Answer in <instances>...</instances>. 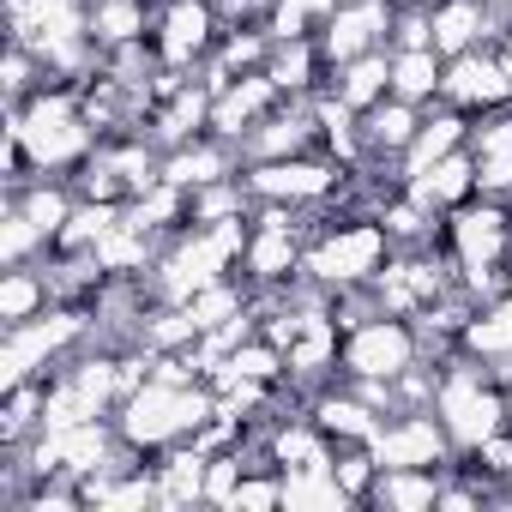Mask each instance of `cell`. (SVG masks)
I'll return each instance as SVG.
<instances>
[{
	"mask_svg": "<svg viewBox=\"0 0 512 512\" xmlns=\"http://www.w3.org/2000/svg\"><path fill=\"white\" fill-rule=\"evenodd\" d=\"M506 253H512V247H506Z\"/></svg>",
	"mask_w": 512,
	"mask_h": 512,
	"instance_id": "obj_47",
	"label": "cell"
},
{
	"mask_svg": "<svg viewBox=\"0 0 512 512\" xmlns=\"http://www.w3.org/2000/svg\"><path fill=\"white\" fill-rule=\"evenodd\" d=\"M308 133H314V121H308L302 109H290V115H272L247 145H253V157H260V163H272V157H296V151L308 145Z\"/></svg>",
	"mask_w": 512,
	"mask_h": 512,
	"instance_id": "obj_29",
	"label": "cell"
},
{
	"mask_svg": "<svg viewBox=\"0 0 512 512\" xmlns=\"http://www.w3.org/2000/svg\"><path fill=\"white\" fill-rule=\"evenodd\" d=\"M223 175H229V157L217 145H175V157L163 163V181H175L187 193H199V187H211Z\"/></svg>",
	"mask_w": 512,
	"mask_h": 512,
	"instance_id": "obj_24",
	"label": "cell"
},
{
	"mask_svg": "<svg viewBox=\"0 0 512 512\" xmlns=\"http://www.w3.org/2000/svg\"><path fill=\"white\" fill-rule=\"evenodd\" d=\"M7 133L25 145V157H31L37 169L79 163V157L91 151V127L73 115V97H37L25 115H13V127H7Z\"/></svg>",
	"mask_w": 512,
	"mask_h": 512,
	"instance_id": "obj_4",
	"label": "cell"
},
{
	"mask_svg": "<svg viewBox=\"0 0 512 512\" xmlns=\"http://www.w3.org/2000/svg\"><path fill=\"white\" fill-rule=\"evenodd\" d=\"M91 31H97V43L133 49V43H139V31H145V7H139V0H109V7H97Z\"/></svg>",
	"mask_w": 512,
	"mask_h": 512,
	"instance_id": "obj_33",
	"label": "cell"
},
{
	"mask_svg": "<svg viewBox=\"0 0 512 512\" xmlns=\"http://www.w3.org/2000/svg\"><path fill=\"white\" fill-rule=\"evenodd\" d=\"M506 428H512V392H506Z\"/></svg>",
	"mask_w": 512,
	"mask_h": 512,
	"instance_id": "obj_45",
	"label": "cell"
},
{
	"mask_svg": "<svg viewBox=\"0 0 512 512\" xmlns=\"http://www.w3.org/2000/svg\"><path fill=\"white\" fill-rule=\"evenodd\" d=\"M91 260H97V272H133V266H145V229H133L127 211H121V223L91 247Z\"/></svg>",
	"mask_w": 512,
	"mask_h": 512,
	"instance_id": "obj_32",
	"label": "cell"
},
{
	"mask_svg": "<svg viewBox=\"0 0 512 512\" xmlns=\"http://www.w3.org/2000/svg\"><path fill=\"white\" fill-rule=\"evenodd\" d=\"M314 428H320L326 440L338 434V440L374 446V434H380L386 422H380V410H374L368 398H326V404H320V416H314Z\"/></svg>",
	"mask_w": 512,
	"mask_h": 512,
	"instance_id": "obj_21",
	"label": "cell"
},
{
	"mask_svg": "<svg viewBox=\"0 0 512 512\" xmlns=\"http://www.w3.org/2000/svg\"><path fill=\"white\" fill-rule=\"evenodd\" d=\"M446 446H452V434H446V422L428 410V416H398V422H386L368 452H374L380 470H434V464H446Z\"/></svg>",
	"mask_w": 512,
	"mask_h": 512,
	"instance_id": "obj_7",
	"label": "cell"
},
{
	"mask_svg": "<svg viewBox=\"0 0 512 512\" xmlns=\"http://www.w3.org/2000/svg\"><path fill=\"white\" fill-rule=\"evenodd\" d=\"M446 235H452V247H458V266H464V272H494V260L512 247V235H506V211H500L494 199L464 205V211L446 223Z\"/></svg>",
	"mask_w": 512,
	"mask_h": 512,
	"instance_id": "obj_9",
	"label": "cell"
},
{
	"mask_svg": "<svg viewBox=\"0 0 512 512\" xmlns=\"http://www.w3.org/2000/svg\"><path fill=\"white\" fill-rule=\"evenodd\" d=\"M464 350H470V356H506V350H512V296L494 302V308H482V314L464 326Z\"/></svg>",
	"mask_w": 512,
	"mask_h": 512,
	"instance_id": "obj_31",
	"label": "cell"
},
{
	"mask_svg": "<svg viewBox=\"0 0 512 512\" xmlns=\"http://www.w3.org/2000/svg\"><path fill=\"white\" fill-rule=\"evenodd\" d=\"M332 169L326 163H308V157H272L247 175V187L260 193L266 205H308V199H326L332 193Z\"/></svg>",
	"mask_w": 512,
	"mask_h": 512,
	"instance_id": "obj_10",
	"label": "cell"
},
{
	"mask_svg": "<svg viewBox=\"0 0 512 512\" xmlns=\"http://www.w3.org/2000/svg\"><path fill=\"white\" fill-rule=\"evenodd\" d=\"M416 127H422V121H416V103H404V97L386 103V97H380L374 109H362V133H356V139H362V151L380 157V151H410Z\"/></svg>",
	"mask_w": 512,
	"mask_h": 512,
	"instance_id": "obj_17",
	"label": "cell"
},
{
	"mask_svg": "<svg viewBox=\"0 0 512 512\" xmlns=\"http://www.w3.org/2000/svg\"><path fill=\"white\" fill-rule=\"evenodd\" d=\"M97 7H109V0H97Z\"/></svg>",
	"mask_w": 512,
	"mask_h": 512,
	"instance_id": "obj_46",
	"label": "cell"
},
{
	"mask_svg": "<svg viewBox=\"0 0 512 512\" xmlns=\"http://www.w3.org/2000/svg\"><path fill=\"white\" fill-rule=\"evenodd\" d=\"M205 452L193 446V452H175L169 464H163V476H157V506H193V500H205Z\"/></svg>",
	"mask_w": 512,
	"mask_h": 512,
	"instance_id": "obj_25",
	"label": "cell"
},
{
	"mask_svg": "<svg viewBox=\"0 0 512 512\" xmlns=\"http://www.w3.org/2000/svg\"><path fill=\"white\" fill-rule=\"evenodd\" d=\"M476 193V157H464V151H452V157H440L434 169H422L416 181H410V199L416 205H428V211H446V205H464Z\"/></svg>",
	"mask_w": 512,
	"mask_h": 512,
	"instance_id": "obj_15",
	"label": "cell"
},
{
	"mask_svg": "<svg viewBox=\"0 0 512 512\" xmlns=\"http://www.w3.org/2000/svg\"><path fill=\"white\" fill-rule=\"evenodd\" d=\"M482 31H488V7H482V0H440V7H434V49L440 55H470Z\"/></svg>",
	"mask_w": 512,
	"mask_h": 512,
	"instance_id": "obj_18",
	"label": "cell"
},
{
	"mask_svg": "<svg viewBox=\"0 0 512 512\" xmlns=\"http://www.w3.org/2000/svg\"><path fill=\"white\" fill-rule=\"evenodd\" d=\"M446 290V272L434 260H386L380 278H374V296H380V314H416V308H434Z\"/></svg>",
	"mask_w": 512,
	"mask_h": 512,
	"instance_id": "obj_12",
	"label": "cell"
},
{
	"mask_svg": "<svg viewBox=\"0 0 512 512\" xmlns=\"http://www.w3.org/2000/svg\"><path fill=\"white\" fill-rule=\"evenodd\" d=\"M272 458H278V470H326V464H332L320 428H278Z\"/></svg>",
	"mask_w": 512,
	"mask_h": 512,
	"instance_id": "obj_30",
	"label": "cell"
},
{
	"mask_svg": "<svg viewBox=\"0 0 512 512\" xmlns=\"http://www.w3.org/2000/svg\"><path fill=\"white\" fill-rule=\"evenodd\" d=\"M476 193L482 199H506L512 193V115L494 127H476Z\"/></svg>",
	"mask_w": 512,
	"mask_h": 512,
	"instance_id": "obj_16",
	"label": "cell"
},
{
	"mask_svg": "<svg viewBox=\"0 0 512 512\" xmlns=\"http://www.w3.org/2000/svg\"><path fill=\"white\" fill-rule=\"evenodd\" d=\"M374 500H380V506L422 512V506H440V482H434L428 470H380V476H374Z\"/></svg>",
	"mask_w": 512,
	"mask_h": 512,
	"instance_id": "obj_27",
	"label": "cell"
},
{
	"mask_svg": "<svg viewBox=\"0 0 512 512\" xmlns=\"http://www.w3.org/2000/svg\"><path fill=\"white\" fill-rule=\"evenodd\" d=\"M43 296H49V290H43L31 272H13V278H7V290H0V320H7V326H25V320H37Z\"/></svg>",
	"mask_w": 512,
	"mask_h": 512,
	"instance_id": "obj_37",
	"label": "cell"
},
{
	"mask_svg": "<svg viewBox=\"0 0 512 512\" xmlns=\"http://www.w3.org/2000/svg\"><path fill=\"white\" fill-rule=\"evenodd\" d=\"M374 470H380V464H374V452H350V458H338V464H332V476L350 488V500L374 494Z\"/></svg>",
	"mask_w": 512,
	"mask_h": 512,
	"instance_id": "obj_39",
	"label": "cell"
},
{
	"mask_svg": "<svg viewBox=\"0 0 512 512\" xmlns=\"http://www.w3.org/2000/svg\"><path fill=\"white\" fill-rule=\"evenodd\" d=\"M19 211H25V217H31V223L43 229V235H61V229L73 223V199H67L61 187H31Z\"/></svg>",
	"mask_w": 512,
	"mask_h": 512,
	"instance_id": "obj_36",
	"label": "cell"
},
{
	"mask_svg": "<svg viewBox=\"0 0 512 512\" xmlns=\"http://www.w3.org/2000/svg\"><path fill=\"white\" fill-rule=\"evenodd\" d=\"M235 482H241V458H211V464H205V500L229 506Z\"/></svg>",
	"mask_w": 512,
	"mask_h": 512,
	"instance_id": "obj_43",
	"label": "cell"
},
{
	"mask_svg": "<svg viewBox=\"0 0 512 512\" xmlns=\"http://www.w3.org/2000/svg\"><path fill=\"white\" fill-rule=\"evenodd\" d=\"M332 356H338V320L314 308L308 326H302V338L290 344V368L296 374H320V368H332Z\"/></svg>",
	"mask_w": 512,
	"mask_h": 512,
	"instance_id": "obj_28",
	"label": "cell"
},
{
	"mask_svg": "<svg viewBox=\"0 0 512 512\" xmlns=\"http://www.w3.org/2000/svg\"><path fill=\"white\" fill-rule=\"evenodd\" d=\"M482 7H488V13H512V0H482Z\"/></svg>",
	"mask_w": 512,
	"mask_h": 512,
	"instance_id": "obj_44",
	"label": "cell"
},
{
	"mask_svg": "<svg viewBox=\"0 0 512 512\" xmlns=\"http://www.w3.org/2000/svg\"><path fill=\"white\" fill-rule=\"evenodd\" d=\"M440 79H446L440 49H398L392 55V97L428 103V97H440Z\"/></svg>",
	"mask_w": 512,
	"mask_h": 512,
	"instance_id": "obj_20",
	"label": "cell"
},
{
	"mask_svg": "<svg viewBox=\"0 0 512 512\" xmlns=\"http://www.w3.org/2000/svg\"><path fill=\"white\" fill-rule=\"evenodd\" d=\"M434 410H440V422H446L458 452H482V440H494L506 428V392H494L476 362H452L440 374Z\"/></svg>",
	"mask_w": 512,
	"mask_h": 512,
	"instance_id": "obj_2",
	"label": "cell"
},
{
	"mask_svg": "<svg viewBox=\"0 0 512 512\" xmlns=\"http://www.w3.org/2000/svg\"><path fill=\"white\" fill-rule=\"evenodd\" d=\"M272 97H278V79H272V73L229 79V85L217 91V103H211V127H217V139H241V127L260 121V109H266Z\"/></svg>",
	"mask_w": 512,
	"mask_h": 512,
	"instance_id": "obj_14",
	"label": "cell"
},
{
	"mask_svg": "<svg viewBox=\"0 0 512 512\" xmlns=\"http://www.w3.org/2000/svg\"><path fill=\"white\" fill-rule=\"evenodd\" d=\"M440 97H452L458 109H488V103H506L512 97V73L500 55H452L446 61V79H440Z\"/></svg>",
	"mask_w": 512,
	"mask_h": 512,
	"instance_id": "obj_11",
	"label": "cell"
},
{
	"mask_svg": "<svg viewBox=\"0 0 512 512\" xmlns=\"http://www.w3.org/2000/svg\"><path fill=\"white\" fill-rule=\"evenodd\" d=\"M392 7L386 0H344V7L326 19V37H320V55L332 61V67H350L356 55H368V49H380L386 37H392Z\"/></svg>",
	"mask_w": 512,
	"mask_h": 512,
	"instance_id": "obj_8",
	"label": "cell"
},
{
	"mask_svg": "<svg viewBox=\"0 0 512 512\" xmlns=\"http://www.w3.org/2000/svg\"><path fill=\"white\" fill-rule=\"evenodd\" d=\"M392 43H398V49H434V13H404V19H392Z\"/></svg>",
	"mask_w": 512,
	"mask_h": 512,
	"instance_id": "obj_42",
	"label": "cell"
},
{
	"mask_svg": "<svg viewBox=\"0 0 512 512\" xmlns=\"http://www.w3.org/2000/svg\"><path fill=\"white\" fill-rule=\"evenodd\" d=\"M266 73L278 79V91H302V85L314 79V43H308V37L278 43V55L266 61Z\"/></svg>",
	"mask_w": 512,
	"mask_h": 512,
	"instance_id": "obj_34",
	"label": "cell"
},
{
	"mask_svg": "<svg viewBox=\"0 0 512 512\" xmlns=\"http://www.w3.org/2000/svg\"><path fill=\"white\" fill-rule=\"evenodd\" d=\"M85 332V320L79 314H37V320H25V326H13V338H7V350H0V386H25L61 344H73Z\"/></svg>",
	"mask_w": 512,
	"mask_h": 512,
	"instance_id": "obj_6",
	"label": "cell"
},
{
	"mask_svg": "<svg viewBox=\"0 0 512 512\" xmlns=\"http://www.w3.org/2000/svg\"><path fill=\"white\" fill-rule=\"evenodd\" d=\"M37 241H49V235H43V229H37L25 211H13V217H7V241H0V253H7V266H19L25 253L37 247Z\"/></svg>",
	"mask_w": 512,
	"mask_h": 512,
	"instance_id": "obj_40",
	"label": "cell"
},
{
	"mask_svg": "<svg viewBox=\"0 0 512 512\" xmlns=\"http://www.w3.org/2000/svg\"><path fill=\"white\" fill-rule=\"evenodd\" d=\"M211 103H217V91H211V85H181V91H175V103H169V115L157 121L163 145H187V139L211 121Z\"/></svg>",
	"mask_w": 512,
	"mask_h": 512,
	"instance_id": "obj_23",
	"label": "cell"
},
{
	"mask_svg": "<svg viewBox=\"0 0 512 512\" xmlns=\"http://www.w3.org/2000/svg\"><path fill=\"white\" fill-rule=\"evenodd\" d=\"M229 506H235V512H241V506H284V476H278V482H272V476H247V482H235Z\"/></svg>",
	"mask_w": 512,
	"mask_h": 512,
	"instance_id": "obj_41",
	"label": "cell"
},
{
	"mask_svg": "<svg viewBox=\"0 0 512 512\" xmlns=\"http://www.w3.org/2000/svg\"><path fill=\"white\" fill-rule=\"evenodd\" d=\"M284 368H290V362L278 356V344H272V338H266V344H235V350H229V362H217L211 386H223V380H260V386H272Z\"/></svg>",
	"mask_w": 512,
	"mask_h": 512,
	"instance_id": "obj_26",
	"label": "cell"
},
{
	"mask_svg": "<svg viewBox=\"0 0 512 512\" xmlns=\"http://www.w3.org/2000/svg\"><path fill=\"white\" fill-rule=\"evenodd\" d=\"M217 398L205 386H169V380H145L139 392L121 398V440L127 446H169L175 434H199L211 428Z\"/></svg>",
	"mask_w": 512,
	"mask_h": 512,
	"instance_id": "obj_1",
	"label": "cell"
},
{
	"mask_svg": "<svg viewBox=\"0 0 512 512\" xmlns=\"http://www.w3.org/2000/svg\"><path fill=\"white\" fill-rule=\"evenodd\" d=\"M229 217H241V187L211 181L193 193V223H229Z\"/></svg>",
	"mask_w": 512,
	"mask_h": 512,
	"instance_id": "obj_38",
	"label": "cell"
},
{
	"mask_svg": "<svg viewBox=\"0 0 512 512\" xmlns=\"http://www.w3.org/2000/svg\"><path fill=\"white\" fill-rule=\"evenodd\" d=\"M386 260H392V235L380 223H344L308 253V272L332 290H356V284H374Z\"/></svg>",
	"mask_w": 512,
	"mask_h": 512,
	"instance_id": "obj_3",
	"label": "cell"
},
{
	"mask_svg": "<svg viewBox=\"0 0 512 512\" xmlns=\"http://www.w3.org/2000/svg\"><path fill=\"white\" fill-rule=\"evenodd\" d=\"M404 368H416V332L398 314L356 320V332L344 344V374L350 380H398Z\"/></svg>",
	"mask_w": 512,
	"mask_h": 512,
	"instance_id": "obj_5",
	"label": "cell"
},
{
	"mask_svg": "<svg viewBox=\"0 0 512 512\" xmlns=\"http://www.w3.org/2000/svg\"><path fill=\"white\" fill-rule=\"evenodd\" d=\"M386 91H392V61H386V49H368V55H356L350 67H338V97H344L356 115L374 109Z\"/></svg>",
	"mask_w": 512,
	"mask_h": 512,
	"instance_id": "obj_19",
	"label": "cell"
},
{
	"mask_svg": "<svg viewBox=\"0 0 512 512\" xmlns=\"http://www.w3.org/2000/svg\"><path fill=\"white\" fill-rule=\"evenodd\" d=\"M217 37V13H211V0H169V13H163V31H157V49L169 67H193Z\"/></svg>",
	"mask_w": 512,
	"mask_h": 512,
	"instance_id": "obj_13",
	"label": "cell"
},
{
	"mask_svg": "<svg viewBox=\"0 0 512 512\" xmlns=\"http://www.w3.org/2000/svg\"><path fill=\"white\" fill-rule=\"evenodd\" d=\"M464 145V121L458 115H440V121H422L416 127V139H410V151H404V181H416L422 169H434L440 157H452Z\"/></svg>",
	"mask_w": 512,
	"mask_h": 512,
	"instance_id": "obj_22",
	"label": "cell"
},
{
	"mask_svg": "<svg viewBox=\"0 0 512 512\" xmlns=\"http://www.w3.org/2000/svg\"><path fill=\"white\" fill-rule=\"evenodd\" d=\"M187 308H193V320H199V338H205L211 326H223V320H235V314H241V290L217 278V284L193 290V296H187Z\"/></svg>",
	"mask_w": 512,
	"mask_h": 512,
	"instance_id": "obj_35",
	"label": "cell"
}]
</instances>
